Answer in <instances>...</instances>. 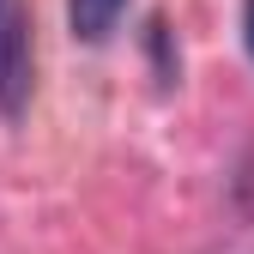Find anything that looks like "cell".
<instances>
[{
  "instance_id": "obj_1",
  "label": "cell",
  "mask_w": 254,
  "mask_h": 254,
  "mask_svg": "<svg viewBox=\"0 0 254 254\" xmlns=\"http://www.w3.org/2000/svg\"><path fill=\"white\" fill-rule=\"evenodd\" d=\"M30 103V24L18 6L0 12V115L18 121Z\"/></svg>"
},
{
  "instance_id": "obj_2",
  "label": "cell",
  "mask_w": 254,
  "mask_h": 254,
  "mask_svg": "<svg viewBox=\"0 0 254 254\" xmlns=\"http://www.w3.org/2000/svg\"><path fill=\"white\" fill-rule=\"evenodd\" d=\"M121 12H127V0H67V24L79 43H103L121 24Z\"/></svg>"
},
{
  "instance_id": "obj_3",
  "label": "cell",
  "mask_w": 254,
  "mask_h": 254,
  "mask_svg": "<svg viewBox=\"0 0 254 254\" xmlns=\"http://www.w3.org/2000/svg\"><path fill=\"white\" fill-rule=\"evenodd\" d=\"M242 43H248V55H254V0H242Z\"/></svg>"
}]
</instances>
